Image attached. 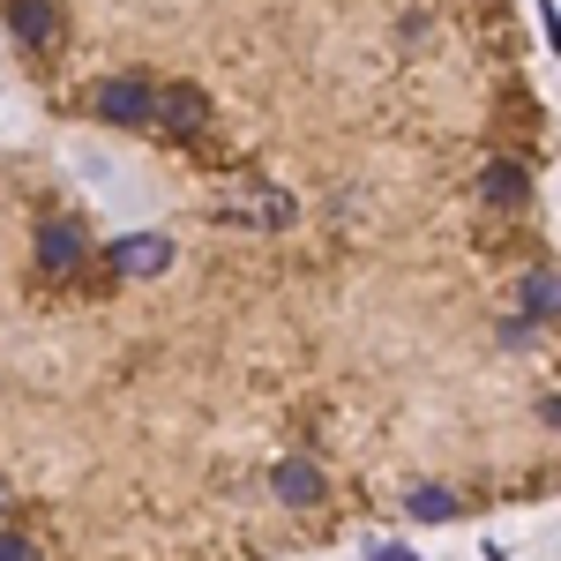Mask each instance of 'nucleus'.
<instances>
[{"instance_id": "nucleus-1", "label": "nucleus", "mask_w": 561, "mask_h": 561, "mask_svg": "<svg viewBox=\"0 0 561 561\" xmlns=\"http://www.w3.org/2000/svg\"><path fill=\"white\" fill-rule=\"evenodd\" d=\"M98 113H105L113 128H135V121H150V113H158V98H150L142 76H113V83L98 90Z\"/></svg>"}, {"instance_id": "nucleus-2", "label": "nucleus", "mask_w": 561, "mask_h": 561, "mask_svg": "<svg viewBox=\"0 0 561 561\" xmlns=\"http://www.w3.org/2000/svg\"><path fill=\"white\" fill-rule=\"evenodd\" d=\"M158 128L165 135H203L210 128V98L195 83H165V98H158Z\"/></svg>"}, {"instance_id": "nucleus-3", "label": "nucleus", "mask_w": 561, "mask_h": 561, "mask_svg": "<svg viewBox=\"0 0 561 561\" xmlns=\"http://www.w3.org/2000/svg\"><path fill=\"white\" fill-rule=\"evenodd\" d=\"M270 486H277V494H285L293 510H314V502H322V472H314L307 457H285V465L270 472Z\"/></svg>"}, {"instance_id": "nucleus-4", "label": "nucleus", "mask_w": 561, "mask_h": 561, "mask_svg": "<svg viewBox=\"0 0 561 561\" xmlns=\"http://www.w3.org/2000/svg\"><path fill=\"white\" fill-rule=\"evenodd\" d=\"M38 255L53 262V270H76V262H83V225H68V217H60V225H45V232H38Z\"/></svg>"}, {"instance_id": "nucleus-5", "label": "nucleus", "mask_w": 561, "mask_h": 561, "mask_svg": "<svg viewBox=\"0 0 561 561\" xmlns=\"http://www.w3.org/2000/svg\"><path fill=\"white\" fill-rule=\"evenodd\" d=\"M479 195H486L494 210H517L524 203V165H486V173H479Z\"/></svg>"}, {"instance_id": "nucleus-6", "label": "nucleus", "mask_w": 561, "mask_h": 561, "mask_svg": "<svg viewBox=\"0 0 561 561\" xmlns=\"http://www.w3.org/2000/svg\"><path fill=\"white\" fill-rule=\"evenodd\" d=\"M53 23H60L53 0H15V31H23V45H45V38H53Z\"/></svg>"}, {"instance_id": "nucleus-7", "label": "nucleus", "mask_w": 561, "mask_h": 561, "mask_svg": "<svg viewBox=\"0 0 561 561\" xmlns=\"http://www.w3.org/2000/svg\"><path fill=\"white\" fill-rule=\"evenodd\" d=\"M517 300H524V314H554L561 307V277L554 270H531V277L517 285Z\"/></svg>"}, {"instance_id": "nucleus-8", "label": "nucleus", "mask_w": 561, "mask_h": 561, "mask_svg": "<svg viewBox=\"0 0 561 561\" xmlns=\"http://www.w3.org/2000/svg\"><path fill=\"white\" fill-rule=\"evenodd\" d=\"M404 510H412L420 524H449V517H457V494H449V486H412Z\"/></svg>"}, {"instance_id": "nucleus-9", "label": "nucleus", "mask_w": 561, "mask_h": 561, "mask_svg": "<svg viewBox=\"0 0 561 561\" xmlns=\"http://www.w3.org/2000/svg\"><path fill=\"white\" fill-rule=\"evenodd\" d=\"M113 262L142 277V270H158V262H173V248H165V240H121V248H113Z\"/></svg>"}, {"instance_id": "nucleus-10", "label": "nucleus", "mask_w": 561, "mask_h": 561, "mask_svg": "<svg viewBox=\"0 0 561 561\" xmlns=\"http://www.w3.org/2000/svg\"><path fill=\"white\" fill-rule=\"evenodd\" d=\"M0 561H38V547H31V539H15V531H0Z\"/></svg>"}, {"instance_id": "nucleus-11", "label": "nucleus", "mask_w": 561, "mask_h": 561, "mask_svg": "<svg viewBox=\"0 0 561 561\" xmlns=\"http://www.w3.org/2000/svg\"><path fill=\"white\" fill-rule=\"evenodd\" d=\"M0 510H8V486H0Z\"/></svg>"}]
</instances>
